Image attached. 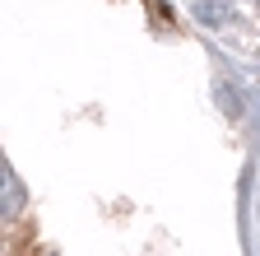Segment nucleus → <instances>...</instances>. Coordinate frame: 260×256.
I'll use <instances>...</instances> for the list:
<instances>
[{"label":"nucleus","instance_id":"obj_1","mask_svg":"<svg viewBox=\"0 0 260 256\" xmlns=\"http://www.w3.org/2000/svg\"><path fill=\"white\" fill-rule=\"evenodd\" d=\"M186 5L209 38L242 56H260V0H186Z\"/></svg>","mask_w":260,"mask_h":256},{"label":"nucleus","instance_id":"obj_2","mask_svg":"<svg viewBox=\"0 0 260 256\" xmlns=\"http://www.w3.org/2000/svg\"><path fill=\"white\" fill-rule=\"evenodd\" d=\"M19 210V182H14V173L5 168V214H14Z\"/></svg>","mask_w":260,"mask_h":256}]
</instances>
